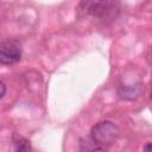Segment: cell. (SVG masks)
Wrapping results in <instances>:
<instances>
[{"label": "cell", "mask_w": 152, "mask_h": 152, "mask_svg": "<svg viewBox=\"0 0 152 152\" xmlns=\"http://www.w3.org/2000/svg\"><path fill=\"white\" fill-rule=\"evenodd\" d=\"M151 97H152V91H151Z\"/></svg>", "instance_id": "cell-8"}, {"label": "cell", "mask_w": 152, "mask_h": 152, "mask_svg": "<svg viewBox=\"0 0 152 152\" xmlns=\"http://www.w3.org/2000/svg\"><path fill=\"white\" fill-rule=\"evenodd\" d=\"M144 152H152V142H147L144 146Z\"/></svg>", "instance_id": "cell-7"}, {"label": "cell", "mask_w": 152, "mask_h": 152, "mask_svg": "<svg viewBox=\"0 0 152 152\" xmlns=\"http://www.w3.org/2000/svg\"><path fill=\"white\" fill-rule=\"evenodd\" d=\"M13 147H14V152H30L31 151L30 141L18 134H13Z\"/></svg>", "instance_id": "cell-5"}, {"label": "cell", "mask_w": 152, "mask_h": 152, "mask_svg": "<svg viewBox=\"0 0 152 152\" xmlns=\"http://www.w3.org/2000/svg\"><path fill=\"white\" fill-rule=\"evenodd\" d=\"M141 91H142V86L140 83L129 84V86L121 84L118 88V94L124 100H135L140 96Z\"/></svg>", "instance_id": "cell-4"}, {"label": "cell", "mask_w": 152, "mask_h": 152, "mask_svg": "<svg viewBox=\"0 0 152 152\" xmlns=\"http://www.w3.org/2000/svg\"><path fill=\"white\" fill-rule=\"evenodd\" d=\"M21 57V46L19 42L8 39L1 43L0 48V62L1 64H14L19 62Z\"/></svg>", "instance_id": "cell-2"}, {"label": "cell", "mask_w": 152, "mask_h": 152, "mask_svg": "<svg viewBox=\"0 0 152 152\" xmlns=\"http://www.w3.org/2000/svg\"><path fill=\"white\" fill-rule=\"evenodd\" d=\"M119 134L120 129L110 121H101L96 124L90 131L93 142L100 147H107L115 142L119 138Z\"/></svg>", "instance_id": "cell-1"}, {"label": "cell", "mask_w": 152, "mask_h": 152, "mask_svg": "<svg viewBox=\"0 0 152 152\" xmlns=\"http://www.w3.org/2000/svg\"><path fill=\"white\" fill-rule=\"evenodd\" d=\"M82 5L88 13L95 17H103L112 10V4L108 1H86Z\"/></svg>", "instance_id": "cell-3"}, {"label": "cell", "mask_w": 152, "mask_h": 152, "mask_svg": "<svg viewBox=\"0 0 152 152\" xmlns=\"http://www.w3.org/2000/svg\"><path fill=\"white\" fill-rule=\"evenodd\" d=\"M0 87H1V94H0V99H2L4 96H5V94H6V86H5V83L1 81V83H0Z\"/></svg>", "instance_id": "cell-6"}]
</instances>
